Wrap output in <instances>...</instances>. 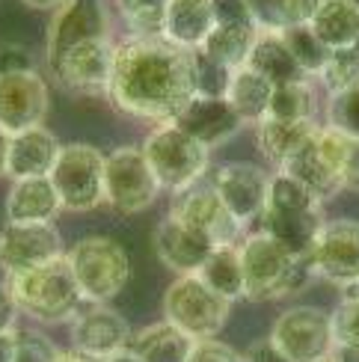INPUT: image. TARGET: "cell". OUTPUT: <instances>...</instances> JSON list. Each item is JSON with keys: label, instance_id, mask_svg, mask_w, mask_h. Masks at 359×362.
Masks as SVG:
<instances>
[{"label": "cell", "instance_id": "6da1fadb", "mask_svg": "<svg viewBox=\"0 0 359 362\" xmlns=\"http://www.w3.org/2000/svg\"><path fill=\"white\" fill-rule=\"evenodd\" d=\"M110 104L134 119L170 125L196 98L193 51L175 48L167 39L128 36L116 45Z\"/></svg>", "mask_w": 359, "mask_h": 362}, {"label": "cell", "instance_id": "7a4b0ae2", "mask_svg": "<svg viewBox=\"0 0 359 362\" xmlns=\"http://www.w3.org/2000/svg\"><path fill=\"white\" fill-rule=\"evenodd\" d=\"M237 252H241V264H244L247 300H256V303L291 297L303 291V285L312 279L309 262L294 255L264 232L244 238L237 244Z\"/></svg>", "mask_w": 359, "mask_h": 362}, {"label": "cell", "instance_id": "3957f363", "mask_svg": "<svg viewBox=\"0 0 359 362\" xmlns=\"http://www.w3.org/2000/svg\"><path fill=\"white\" fill-rule=\"evenodd\" d=\"M6 285L12 288V297H15V303H18V309L42 324L74 321L81 312V303H83L81 285L74 279L66 255L30 270V274L15 276Z\"/></svg>", "mask_w": 359, "mask_h": 362}, {"label": "cell", "instance_id": "277c9868", "mask_svg": "<svg viewBox=\"0 0 359 362\" xmlns=\"http://www.w3.org/2000/svg\"><path fill=\"white\" fill-rule=\"evenodd\" d=\"M69 267L81 285V294L89 303H107L131 279V259L125 247L113 238L89 235L81 238L69 252Z\"/></svg>", "mask_w": 359, "mask_h": 362}, {"label": "cell", "instance_id": "5b68a950", "mask_svg": "<svg viewBox=\"0 0 359 362\" xmlns=\"http://www.w3.org/2000/svg\"><path fill=\"white\" fill-rule=\"evenodd\" d=\"M140 148L146 160L152 163L160 187L170 190L172 196L199 185L208 173V160H211V148L193 140L190 134H184L172 122L155 128Z\"/></svg>", "mask_w": 359, "mask_h": 362}, {"label": "cell", "instance_id": "8992f818", "mask_svg": "<svg viewBox=\"0 0 359 362\" xmlns=\"http://www.w3.org/2000/svg\"><path fill=\"white\" fill-rule=\"evenodd\" d=\"M232 303L214 294L199 276H175L163 294V321H170L193 341H208L223 333Z\"/></svg>", "mask_w": 359, "mask_h": 362}, {"label": "cell", "instance_id": "52a82bcc", "mask_svg": "<svg viewBox=\"0 0 359 362\" xmlns=\"http://www.w3.org/2000/svg\"><path fill=\"white\" fill-rule=\"evenodd\" d=\"M104 170H107V155H101L95 146L69 143L59 148V158L48 178L54 181L63 211L83 214V211H95L101 202H107Z\"/></svg>", "mask_w": 359, "mask_h": 362}, {"label": "cell", "instance_id": "ba28073f", "mask_svg": "<svg viewBox=\"0 0 359 362\" xmlns=\"http://www.w3.org/2000/svg\"><path fill=\"white\" fill-rule=\"evenodd\" d=\"M271 341L291 362H330L336 351L333 315L318 306H291L273 321Z\"/></svg>", "mask_w": 359, "mask_h": 362}, {"label": "cell", "instance_id": "9c48e42d", "mask_svg": "<svg viewBox=\"0 0 359 362\" xmlns=\"http://www.w3.org/2000/svg\"><path fill=\"white\" fill-rule=\"evenodd\" d=\"M160 181L146 160L143 148L119 146L107 155V170H104V193L107 205L119 214H140L152 208L160 196Z\"/></svg>", "mask_w": 359, "mask_h": 362}, {"label": "cell", "instance_id": "30bf717a", "mask_svg": "<svg viewBox=\"0 0 359 362\" xmlns=\"http://www.w3.org/2000/svg\"><path fill=\"white\" fill-rule=\"evenodd\" d=\"M170 217L184 223L187 229L199 232L214 247H235L244 235V226L232 217V211L223 205L220 193L214 190L211 181H199L182 193L172 196Z\"/></svg>", "mask_w": 359, "mask_h": 362}, {"label": "cell", "instance_id": "8fae6325", "mask_svg": "<svg viewBox=\"0 0 359 362\" xmlns=\"http://www.w3.org/2000/svg\"><path fill=\"white\" fill-rule=\"evenodd\" d=\"M63 235L54 223H6L0 229V270L6 279L63 259Z\"/></svg>", "mask_w": 359, "mask_h": 362}, {"label": "cell", "instance_id": "7c38bea8", "mask_svg": "<svg viewBox=\"0 0 359 362\" xmlns=\"http://www.w3.org/2000/svg\"><path fill=\"white\" fill-rule=\"evenodd\" d=\"M113 59H116V45L110 39H95L57 57L51 63V71L57 74V83L66 93L95 98L110 93Z\"/></svg>", "mask_w": 359, "mask_h": 362}, {"label": "cell", "instance_id": "4fadbf2b", "mask_svg": "<svg viewBox=\"0 0 359 362\" xmlns=\"http://www.w3.org/2000/svg\"><path fill=\"white\" fill-rule=\"evenodd\" d=\"M312 276L339 285L341 291L359 285V223L356 220H333L326 223L318 244L309 255Z\"/></svg>", "mask_w": 359, "mask_h": 362}, {"label": "cell", "instance_id": "5bb4252c", "mask_svg": "<svg viewBox=\"0 0 359 362\" xmlns=\"http://www.w3.org/2000/svg\"><path fill=\"white\" fill-rule=\"evenodd\" d=\"M51 107L48 81L33 71L0 74V128L6 134H21L30 128H42Z\"/></svg>", "mask_w": 359, "mask_h": 362}, {"label": "cell", "instance_id": "9a60e30c", "mask_svg": "<svg viewBox=\"0 0 359 362\" xmlns=\"http://www.w3.org/2000/svg\"><path fill=\"white\" fill-rule=\"evenodd\" d=\"M211 185L220 193L223 205L232 211V217L247 229L249 223L264 217L267 196H271V175L261 167L247 160H232L214 170Z\"/></svg>", "mask_w": 359, "mask_h": 362}, {"label": "cell", "instance_id": "2e32d148", "mask_svg": "<svg viewBox=\"0 0 359 362\" xmlns=\"http://www.w3.org/2000/svg\"><path fill=\"white\" fill-rule=\"evenodd\" d=\"M110 33V15L104 0H66L54 12L48 27V63L66 51L78 48L83 42L107 39Z\"/></svg>", "mask_w": 359, "mask_h": 362}, {"label": "cell", "instance_id": "e0dca14e", "mask_svg": "<svg viewBox=\"0 0 359 362\" xmlns=\"http://www.w3.org/2000/svg\"><path fill=\"white\" fill-rule=\"evenodd\" d=\"M131 336L134 333H131L128 321L107 303H93L89 309H81L78 318L71 321L74 351H81L93 359H101V362L128 351Z\"/></svg>", "mask_w": 359, "mask_h": 362}, {"label": "cell", "instance_id": "ac0fdd59", "mask_svg": "<svg viewBox=\"0 0 359 362\" xmlns=\"http://www.w3.org/2000/svg\"><path fill=\"white\" fill-rule=\"evenodd\" d=\"M152 247L158 252V259L163 262V267H170L178 276H196L202 264L211 259V252L217 250L211 240H205L199 232L187 229L184 223H178L170 214L155 226Z\"/></svg>", "mask_w": 359, "mask_h": 362}, {"label": "cell", "instance_id": "d6986e66", "mask_svg": "<svg viewBox=\"0 0 359 362\" xmlns=\"http://www.w3.org/2000/svg\"><path fill=\"white\" fill-rule=\"evenodd\" d=\"M172 125H178L184 134H190L193 140H199L202 146L214 148L220 143L232 140L247 122L237 116V110L226 98H202V95H196L182 113L175 116Z\"/></svg>", "mask_w": 359, "mask_h": 362}, {"label": "cell", "instance_id": "ffe728a7", "mask_svg": "<svg viewBox=\"0 0 359 362\" xmlns=\"http://www.w3.org/2000/svg\"><path fill=\"white\" fill-rule=\"evenodd\" d=\"M326 226L324 220V208H312V211H273L267 208L261 217V232L279 240L286 250L309 262L312 250L318 244V235Z\"/></svg>", "mask_w": 359, "mask_h": 362}, {"label": "cell", "instance_id": "44dd1931", "mask_svg": "<svg viewBox=\"0 0 359 362\" xmlns=\"http://www.w3.org/2000/svg\"><path fill=\"white\" fill-rule=\"evenodd\" d=\"M217 27V12L211 0H170L163 18V39L175 48L199 51L202 42Z\"/></svg>", "mask_w": 359, "mask_h": 362}, {"label": "cell", "instance_id": "7402d4cb", "mask_svg": "<svg viewBox=\"0 0 359 362\" xmlns=\"http://www.w3.org/2000/svg\"><path fill=\"white\" fill-rule=\"evenodd\" d=\"M59 146L57 137L48 128H30L12 137L9 146V178L21 181V178H48L54 163L59 158Z\"/></svg>", "mask_w": 359, "mask_h": 362}, {"label": "cell", "instance_id": "603a6c76", "mask_svg": "<svg viewBox=\"0 0 359 362\" xmlns=\"http://www.w3.org/2000/svg\"><path fill=\"white\" fill-rule=\"evenodd\" d=\"M63 211L51 178L12 181L6 193V223H54Z\"/></svg>", "mask_w": 359, "mask_h": 362}, {"label": "cell", "instance_id": "cb8c5ba5", "mask_svg": "<svg viewBox=\"0 0 359 362\" xmlns=\"http://www.w3.org/2000/svg\"><path fill=\"white\" fill-rule=\"evenodd\" d=\"M315 119H300V122H279V119H264L256 125V143L259 152L273 163L276 170H282L286 163L300 152L303 143H309L318 134Z\"/></svg>", "mask_w": 359, "mask_h": 362}, {"label": "cell", "instance_id": "d4e9b609", "mask_svg": "<svg viewBox=\"0 0 359 362\" xmlns=\"http://www.w3.org/2000/svg\"><path fill=\"white\" fill-rule=\"evenodd\" d=\"M252 71H259L264 81H271L273 89L276 86H286V83H303L309 81L303 69L297 66V59L291 57L288 45L282 42V33H273V30H261L256 48L249 54V63Z\"/></svg>", "mask_w": 359, "mask_h": 362}, {"label": "cell", "instance_id": "484cf974", "mask_svg": "<svg viewBox=\"0 0 359 362\" xmlns=\"http://www.w3.org/2000/svg\"><path fill=\"white\" fill-rule=\"evenodd\" d=\"M196 341L182 333L170 321H160L152 327H143L140 333L131 336L128 351L137 354L143 362H187Z\"/></svg>", "mask_w": 359, "mask_h": 362}, {"label": "cell", "instance_id": "4316f807", "mask_svg": "<svg viewBox=\"0 0 359 362\" xmlns=\"http://www.w3.org/2000/svg\"><path fill=\"white\" fill-rule=\"evenodd\" d=\"M261 30L256 24H217L211 30V36L202 42V54L208 59H214L223 69L237 71L249 63V54L256 48Z\"/></svg>", "mask_w": 359, "mask_h": 362}, {"label": "cell", "instance_id": "83f0119b", "mask_svg": "<svg viewBox=\"0 0 359 362\" xmlns=\"http://www.w3.org/2000/svg\"><path fill=\"white\" fill-rule=\"evenodd\" d=\"M321 131V128H318ZM276 173H288L291 178H297L303 187H309L312 193L318 196L321 202H326V199H333V196L339 193V190H345L341 187V178L336 175V170L326 163V158L321 155V148H318V134L312 137L309 143H303V148L297 152L286 167L282 170H276Z\"/></svg>", "mask_w": 359, "mask_h": 362}, {"label": "cell", "instance_id": "f1b7e54d", "mask_svg": "<svg viewBox=\"0 0 359 362\" xmlns=\"http://www.w3.org/2000/svg\"><path fill=\"white\" fill-rule=\"evenodd\" d=\"M271 98H273V83L264 81L259 71L244 66L232 74L226 101L237 110V116H241L244 122H249V125L264 122L267 110H271Z\"/></svg>", "mask_w": 359, "mask_h": 362}, {"label": "cell", "instance_id": "f546056e", "mask_svg": "<svg viewBox=\"0 0 359 362\" xmlns=\"http://www.w3.org/2000/svg\"><path fill=\"white\" fill-rule=\"evenodd\" d=\"M312 30L330 51L359 45V9L345 0H324L318 15L312 18Z\"/></svg>", "mask_w": 359, "mask_h": 362}, {"label": "cell", "instance_id": "4dcf8cb0", "mask_svg": "<svg viewBox=\"0 0 359 362\" xmlns=\"http://www.w3.org/2000/svg\"><path fill=\"white\" fill-rule=\"evenodd\" d=\"M214 294L226 297L229 303L235 300H244L247 288H244V264H241V252L235 247H217L211 252V259L202 264V270L196 274Z\"/></svg>", "mask_w": 359, "mask_h": 362}, {"label": "cell", "instance_id": "1f68e13d", "mask_svg": "<svg viewBox=\"0 0 359 362\" xmlns=\"http://www.w3.org/2000/svg\"><path fill=\"white\" fill-rule=\"evenodd\" d=\"M282 42L288 45L291 57L297 59V66L303 69L306 78H321L326 63H330V48L318 39V33L312 30V24H297L282 30Z\"/></svg>", "mask_w": 359, "mask_h": 362}, {"label": "cell", "instance_id": "d6a6232c", "mask_svg": "<svg viewBox=\"0 0 359 362\" xmlns=\"http://www.w3.org/2000/svg\"><path fill=\"white\" fill-rule=\"evenodd\" d=\"M128 33L137 39H163V18L170 0H116Z\"/></svg>", "mask_w": 359, "mask_h": 362}, {"label": "cell", "instance_id": "836d02e7", "mask_svg": "<svg viewBox=\"0 0 359 362\" xmlns=\"http://www.w3.org/2000/svg\"><path fill=\"white\" fill-rule=\"evenodd\" d=\"M312 113H315V95H312L309 81L286 83V86L273 89L267 119H279V122H300V119H315Z\"/></svg>", "mask_w": 359, "mask_h": 362}, {"label": "cell", "instance_id": "e575fe53", "mask_svg": "<svg viewBox=\"0 0 359 362\" xmlns=\"http://www.w3.org/2000/svg\"><path fill=\"white\" fill-rule=\"evenodd\" d=\"M267 208H273V211H312V208H324V202L309 187H303L297 178H291L288 173H276V175H271Z\"/></svg>", "mask_w": 359, "mask_h": 362}, {"label": "cell", "instance_id": "d590c367", "mask_svg": "<svg viewBox=\"0 0 359 362\" xmlns=\"http://www.w3.org/2000/svg\"><path fill=\"white\" fill-rule=\"evenodd\" d=\"M321 81L326 89H330V95L345 93L351 86H359V45L330 51V63H326Z\"/></svg>", "mask_w": 359, "mask_h": 362}, {"label": "cell", "instance_id": "8d00e7d4", "mask_svg": "<svg viewBox=\"0 0 359 362\" xmlns=\"http://www.w3.org/2000/svg\"><path fill=\"white\" fill-rule=\"evenodd\" d=\"M326 128L341 131L345 137L359 140V86H351L345 93H333L326 101Z\"/></svg>", "mask_w": 359, "mask_h": 362}, {"label": "cell", "instance_id": "74e56055", "mask_svg": "<svg viewBox=\"0 0 359 362\" xmlns=\"http://www.w3.org/2000/svg\"><path fill=\"white\" fill-rule=\"evenodd\" d=\"M229 69H223L214 59H208L202 51H193V83H196V95L202 98H226L232 83Z\"/></svg>", "mask_w": 359, "mask_h": 362}, {"label": "cell", "instance_id": "f35d334b", "mask_svg": "<svg viewBox=\"0 0 359 362\" xmlns=\"http://www.w3.org/2000/svg\"><path fill=\"white\" fill-rule=\"evenodd\" d=\"M57 344L36 333V329H18V339H15V362H57L59 359Z\"/></svg>", "mask_w": 359, "mask_h": 362}, {"label": "cell", "instance_id": "ab89813d", "mask_svg": "<svg viewBox=\"0 0 359 362\" xmlns=\"http://www.w3.org/2000/svg\"><path fill=\"white\" fill-rule=\"evenodd\" d=\"M333 336L339 344H359V297H341L333 312Z\"/></svg>", "mask_w": 359, "mask_h": 362}, {"label": "cell", "instance_id": "60d3db41", "mask_svg": "<svg viewBox=\"0 0 359 362\" xmlns=\"http://www.w3.org/2000/svg\"><path fill=\"white\" fill-rule=\"evenodd\" d=\"M259 30L282 33L288 27V0H244Z\"/></svg>", "mask_w": 359, "mask_h": 362}, {"label": "cell", "instance_id": "b9f144b4", "mask_svg": "<svg viewBox=\"0 0 359 362\" xmlns=\"http://www.w3.org/2000/svg\"><path fill=\"white\" fill-rule=\"evenodd\" d=\"M187 362H247V359H244V354L229 348V344L208 339V341H196V348H193Z\"/></svg>", "mask_w": 359, "mask_h": 362}, {"label": "cell", "instance_id": "7bdbcfd3", "mask_svg": "<svg viewBox=\"0 0 359 362\" xmlns=\"http://www.w3.org/2000/svg\"><path fill=\"white\" fill-rule=\"evenodd\" d=\"M33 54L21 45H4L0 48V74H15V71H33Z\"/></svg>", "mask_w": 359, "mask_h": 362}, {"label": "cell", "instance_id": "ee69618b", "mask_svg": "<svg viewBox=\"0 0 359 362\" xmlns=\"http://www.w3.org/2000/svg\"><path fill=\"white\" fill-rule=\"evenodd\" d=\"M211 4L217 12V24H256L244 0H211Z\"/></svg>", "mask_w": 359, "mask_h": 362}, {"label": "cell", "instance_id": "f6af8a7d", "mask_svg": "<svg viewBox=\"0 0 359 362\" xmlns=\"http://www.w3.org/2000/svg\"><path fill=\"white\" fill-rule=\"evenodd\" d=\"M18 303H15L12 297V288L9 285L0 282V333H9V329H15V318H18Z\"/></svg>", "mask_w": 359, "mask_h": 362}, {"label": "cell", "instance_id": "bcb514c9", "mask_svg": "<svg viewBox=\"0 0 359 362\" xmlns=\"http://www.w3.org/2000/svg\"><path fill=\"white\" fill-rule=\"evenodd\" d=\"M341 185H345V190H359V140L351 143L345 173H341Z\"/></svg>", "mask_w": 359, "mask_h": 362}, {"label": "cell", "instance_id": "7dc6e473", "mask_svg": "<svg viewBox=\"0 0 359 362\" xmlns=\"http://www.w3.org/2000/svg\"><path fill=\"white\" fill-rule=\"evenodd\" d=\"M244 359H247V362H291L288 356H282V354L273 348V341H271V339H264V341H259V344H252L249 354H247Z\"/></svg>", "mask_w": 359, "mask_h": 362}, {"label": "cell", "instance_id": "c3c4849f", "mask_svg": "<svg viewBox=\"0 0 359 362\" xmlns=\"http://www.w3.org/2000/svg\"><path fill=\"white\" fill-rule=\"evenodd\" d=\"M15 339H18V329L0 333V362H15Z\"/></svg>", "mask_w": 359, "mask_h": 362}, {"label": "cell", "instance_id": "681fc988", "mask_svg": "<svg viewBox=\"0 0 359 362\" xmlns=\"http://www.w3.org/2000/svg\"><path fill=\"white\" fill-rule=\"evenodd\" d=\"M9 146H12V134L0 128V178L9 173Z\"/></svg>", "mask_w": 359, "mask_h": 362}, {"label": "cell", "instance_id": "f907efd6", "mask_svg": "<svg viewBox=\"0 0 359 362\" xmlns=\"http://www.w3.org/2000/svg\"><path fill=\"white\" fill-rule=\"evenodd\" d=\"M330 362H359V344H339Z\"/></svg>", "mask_w": 359, "mask_h": 362}, {"label": "cell", "instance_id": "816d5d0a", "mask_svg": "<svg viewBox=\"0 0 359 362\" xmlns=\"http://www.w3.org/2000/svg\"><path fill=\"white\" fill-rule=\"evenodd\" d=\"M21 4H27L30 9H39V12H57L66 0H21Z\"/></svg>", "mask_w": 359, "mask_h": 362}, {"label": "cell", "instance_id": "f5cc1de1", "mask_svg": "<svg viewBox=\"0 0 359 362\" xmlns=\"http://www.w3.org/2000/svg\"><path fill=\"white\" fill-rule=\"evenodd\" d=\"M57 362H101V359H93V356H86L81 351H63Z\"/></svg>", "mask_w": 359, "mask_h": 362}, {"label": "cell", "instance_id": "db71d44e", "mask_svg": "<svg viewBox=\"0 0 359 362\" xmlns=\"http://www.w3.org/2000/svg\"><path fill=\"white\" fill-rule=\"evenodd\" d=\"M107 362H143L137 354H131V351H122V354H116V356H110Z\"/></svg>", "mask_w": 359, "mask_h": 362}, {"label": "cell", "instance_id": "11a10c76", "mask_svg": "<svg viewBox=\"0 0 359 362\" xmlns=\"http://www.w3.org/2000/svg\"><path fill=\"white\" fill-rule=\"evenodd\" d=\"M345 4H351V6H356V9H359V0H345Z\"/></svg>", "mask_w": 359, "mask_h": 362}]
</instances>
